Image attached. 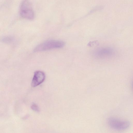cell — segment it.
<instances>
[{
    "instance_id": "4",
    "label": "cell",
    "mask_w": 133,
    "mask_h": 133,
    "mask_svg": "<svg viewBox=\"0 0 133 133\" xmlns=\"http://www.w3.org/2000/svg\"><path fill=\"white\" fill-rule=\"evenodd\" d=\"M93 54L95 57L103 59L113 57L115 55V50L112 48L104 47L97 49L94 51Z\"/></svg>"
},
{
    "instance_id": "5",
    "label": "cell",
    "mask_w": 133,
    "mask_h": 133,
    "mask_svg": "<svg viewBox=\"0 0 133 133\" xmlns=\"http://www.w3.org/2000/svg\"><path fill=\"white\" fill-rule=\"evenodd\" d=\"M45 78V74L43 72L40 71H35L31 82L32 87H35L40 84L44 81Z\"/></svg>"
},
{
    "instance_id": "2",
    "label": "cell",
    "mask_w": 133,
    "mask_h": 133,
    "mask_svg": "<svg viewBox=\"0 0 133 133\" xmlns=\"http://www.w3.org/2000/svg\"><path fill=\"white\" fill-rule=\"evenodd\" d=\"M21 16L28 19H32L34 17V13L32 6L28 0H23L22 2L20 9Z\"/></svg>"
},
{
    "instance_id": "6",
    "label": "cell",
    "mask_w": 133,
    "mask_h": 133,
    "mask_svg": "<svg viewBox=\"0 0 133 133\" xmlns=\"http://www.w3.org/2000/svg\"><path fill=\"white\" fill-rule=\"evenodd\" d=\"M31 108L33 110L36 112H38L39 111L38 107L35 104H33Z\"/></svg>"
},
{
    "instance_id": "1",
    "label": "cell",
    "mask_w": 133,
    "mask_h": 133,
    "mask_svg": "<svg viewBox=\"0 0 133 133\" xmlns=\"http://www.w3.org/2000/svg\"><path fill=\"white\" fill-rule=\"evenodd\" d=\"M65 43L62 41L49 40L38 45L35 48L34 51L37 52L61 48L63 47Z\"/></svg>"
},
{
    "instance_id": "3",
    "label": "cell",
    "mask_w": 133,
    "mask_h": 133,
    "mask_svg": "<svg viewBox=\"0 0 133 133\" xmlns=\"http://www.w3.org/2000/svg\"><path fill=\"white\" fill-rule=\"evenodd\" d=\"M109 126L112 129L117 130H124L128 128L130 125L128 121L114 117H110L107 120Z\"/></svg>"
}]
</instances>
